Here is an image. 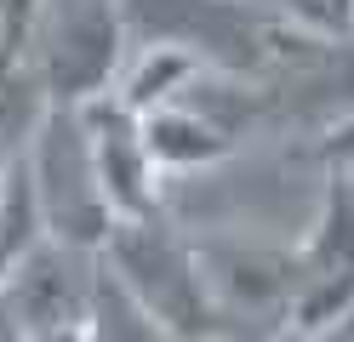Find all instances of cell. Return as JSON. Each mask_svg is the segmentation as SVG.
<instances>
[{
  "label": "cell",
  "mask_w": 354,
  "mask_h": 342,
  "mask_svg": "<svg viewBox=\"0 0 354 342\" xmlns=\"http://www.w3.org/2000/svg\"><path fill=\"white\" fill-rule=\"evenodd\" d=\"M131 46H166L201 63L206 75L263 86L331 46L297 35L269 0H120Z\"/></svg>",
  "instance_id": "1"
},
{
  "label": "cell",
  "mask_w": 354,
  "mask_h": 342,
  "mask_svg": "<svg viewBox=\"0 0 354 342\" xmlns=\"http://www.w3.org/2000/svg\"><path fill=\"white\" fill-rule=\"evenodd\" d=\"M97 263L109 268V280H115L160 331H171L177 342H234V325H229V314L217 308V291L206 280L201 245L183 240L166 217L115 222V234L97 251Z\"/></svg>",
  "instance_id": "2"
},
{
  "label": "cell",
  "mask_w": 354,
  "mask_h": 342,
  "mask_svg": "<svg viewBox=\"0 0 354 342\" xmlns=\"http://www.w3.org/2000/svg\"><path fill=\"white\" fill-rule=\"evenodd\" d=\"M29 63L57 108H86L97 97H115L131 63L120 0H46L29 35Z\"/></svg>",
  "instance_id": "3"
},
{
  "label": "cell",
  "mask_w": 354,
  "mask_h": 342,
  "mask_svg": "<svg viewBox=\"0 0 354 342\" xmlns=\"http://www.w3.org/2000/svg\"><path fill=\"white\" fill-rule=\"evenodd\" d=\"M29 182L46 217V234L75 245V251H103L115 234V211L103 200V182L92 166V143H86L80 108H52L29 149Z\"/></svg>",
  "instance_id": "4"
},
{
  "label": "cell",
  "mask_w": 354,
  "mask_h": 342,
  "mask_svg": "<svg viewBox=\"0 0 354 342\" xmlns=\"http://www.w3.org/2000/svg\"><path fill=\"white\" fill-rule=\"evenodd\" d=\"M354 308V171L331 166L320 211L297 245V296H292V331L326 336L337 314Z\"/></svg>",
  "instance_id": "5"
},
{
  "label": "cell",
  "mask_w": 354,
  "mask_h": 342,
  "mask_svg": "<svg viewBox=\"0 0 354 342\" xmlns=\"http://www.w3.org/2000/svg\"><path fill=\"white\" fill-rule=\"evenodd\" d=\"M6 296L24 331L40 336V331H80L92 319V291H97V251H75L63 240H46L35 245L24 263H17L6 280Z\"/></svg>",
  "instance_id": "6"
},
{
  "label": "cell",
  "mask_w": 354,
  "mask_h": 342,
  "mask_svg": "<svg viewBox=\"0 0 354 342\" xmlns=\"http://www.w3.org/2000/svg\"><path fill=\"white\" fill-rule=\"evenodd\" d=\"M80 120H86L92 166H97V182H103V200H109V211H115V222L160 217V166L149 160L143 120L120 97L86 103Z\"/></svg>",
  "instance_id": "7"
},
{
  "label": "cell",
  "mask_w": 354,
  "mask_h": 342,
  "mask_svg": "<svg viewBox=\"0 0 354 342\" xmlns=\"http://www.w3.org/2000/svg\"><path fill=\"white\" fill-rule=\"evenodd\" d=\"M138 120H143V143H149V160L160 166V177L201 171V166H217V160L234 154V137L217 126L206 108H194L189 97H171L160 108L138 114Z\"/></svg>",
  "instance_id": "8"
},
{
  "label": "cell",
  "mask_w": 354,
  "mask_h": 342,
  "mask_svg": "<svg viewBox=\"0 0 354 342\" xmlns=\"http://www.w3.org/2000/svg\"><path fill=\"white\" fill-rule=\"evenodd\" d=\"M52 108L57 103L46 97L29 52H0V166L29 160V149H35V137H40Z\"/></svg>",
  "instance_id": "9"
},
{
  "label": "cell",
  "mask_w": 354,
  "mask_h": 342,
  "mask_svg": "<svg viewBox=\"0 0 354 342\" xmlns=\"http://www.w3.org/2000/svg\"><path fill=\"white\" fill-rule=\"evenodd\" d=\"M46 217H40V200H35V182L29 166H0V280L29 257L35 245H46Z\"/></svg>",
  "instance_id": "10"
},
{
  "label": "cell",
  "mask_w": 354,
  "mask_h": 342,
  "mask_svg": "<svg viewBox=\"0 0 354 342\" xmlns=\"http://www.w3.org/2000/svg\"><path fill=\"white\" fill-rule=\"evenodd\" d=\"M86 331H92V342H177L171 331H160L115 280H109L103 263H97V291H92V319H86Z\"/></svg>",
  "instance_id": "11"
},
{
  "label": "cell",
  "mask_w": 354,
  "mask_h": 342,
  "mask_svg": "<svg viewBox=\"0 0 354 342\" xmlns=\"http://www.w3.org/2000/svg\"><path fill=\"white\" fill-rule=\"evenodd\" d=\"M274 12L320 46L354 40V0H274Z\"/></svg>",
  "instance_id": "12"
},
{
  "label": "cell",
  "mask_w": 354,
  "mask_h": 342,
  "mask_svg": "<svg viewBox=\"0 0 354 342\" xmlns=\"http://www.w3.org/2000/svg\"><path fill=\"white\" fill-rule=\"evenodd\" d=\"M46 0H0V52H29V35Z\"/></svg>",
  "instance_id": "13"
},
{
  "label": "cell",
  "mask_w": 354,
  "mask_h": 342,
  "mask_svg": "<svg viewBox=\"0 0 354 342\" xmlns=\"http://www.w3.org/2000/svg\"><path fill=\"white\" fill-rule=\"evenodd\" d=\"M326 160H331V166H343V171H354V120H343L337 131H331Z\"/></svg>",
  "instance_id": "14"
},
{
  "label": "cell",
  "mask_w": 354,
  "mask_h": 342,
  "mask_svg": "<svg viewBox=\"0 0 354 342\" xmlns=\"http://www.w3.org/2000/svg\"><path fill=\"white\" fill-rule=\"evenodd\" d=\"M0 342H29V331H24V319H17L6 285H0Z\"/></svg>",
  "instance_id": "15"
},
{
  "label": "cell",
  "mask_w": 354,
  "mask_h": 342,
  "mask_svg": "<svg viewBox=\"0 0 354 342\" xmlns=\"http://www.w3.org/2000/svg\"><path fill=\"white\" fill-rule=\"evenodd\" d=\"M234 342H315V336H297V331H240Z\"/></svg>",
  "instance_id": "16"
},
{
  "label": "cell",
  "mask_w": 354,
  "mask_h": 342,
  "mask_svg": "<svg viewBox=\"0 0 354 342\" xmlns=\"http://www.w3.org/2000/svg\"><path fill=\"white\" fill-rule=\"evenodd\" d=\"M315 342H354V308H343V314H337V325H331L326 336H315Z\"/></svg>",
  "instance_id": "17"
},
{
  "label": "cell",
  "mask_w": 354,
  "mask_h": 342,
  "mask_svg": "<svg viewBox=\"0 0 354 342\" xmlns=\"http://www.w3.org/2000/svg\"><path fill=\"white\" fill-rule=\"evenodd\" d=\"M29 342H92V331H40V336H29Z\"/></svg>",
  "instance_id": "18"
},
{
  "label": "cell",
  "mask_w": 354,
  "mask_h": 342,
  "mask_svg": "<svg viewBox=\"0 0 354 342\" xmlns=\"http://www.w3.org/2000/svg\"><path fill=\"white\" fill-rule=\"evenodd\" d=\"M269 6H274V0H269Z\"/></svg>",
  "instance_id": "19"
}]
</instances>
